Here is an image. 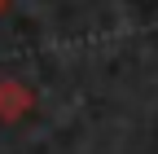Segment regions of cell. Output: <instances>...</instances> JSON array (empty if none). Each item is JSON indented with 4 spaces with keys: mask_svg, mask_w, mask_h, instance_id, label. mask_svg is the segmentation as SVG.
I'll return each mask as SVG.
<instances>
[{
    "mask_svg": "<svg viewBox=\"0 0 158 154\" xmlns=\"http://www.w3.org/2000/svg\"><path fill=\"white\" fill-rule=\"evenodd\" d=\"M31 106H35V97H31L27 84H18V79L0 84V119H22Z\"/></svg>",
    "mask_w": 158,
    "mask_h": 154,
    "instance_id": "1",
    "label": "cell"
}]
</instances>
